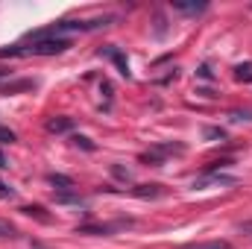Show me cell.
<instances>
[{"label":"cell","mask_w":252,"mask_h":249,"mask_svg":"<svg viewBox=\"0 0 252 249\" xmlns=\"http://www.w3.org/2000/svg\"><path fill=\"white\" fill-rule=\"evenodd\" d=\"M67 47H70V38H41L32 32L27 41L3 47L0 59H9V56H56V53H64Z\"/></svg>","instance_id":"1"},{"label":"cell","mask_w":252,"mask_h":249,"mask_svg":"<svg viewBox=\"0 0 252 249\" xmlns=\"http://www.w3.org/2000/svg\"><path fill=\"white\" fill-rule=\"evenodd\" d=\"M235 79L252 82V64H238V67H235Z\"/></svg>","instance_id":"7"},{"label":"cell","mask_w":252,"mask_h":249,"mask_svg":"<svg viewBox=\"0 0 252 249\" xmlns=\"http://www.w3.org/2000/svg\"><path fill=\"white\" fill-rule=\"evenodd\" d=\"M235 182H238L235 176H223V173H208V176H199V179L193 182V187H199V190H202V187H217V185H220V187H232Z\"/></svg>","instance_id":"2"},{"label":"cell","mask_w":252,"mask_h":249,"mask_svg":"<svg viewBox=\"0 0 252 249\" xmlns=\"http://www.w3.org/2000/svg\"><path fill=\"white\" fill-rule=\"evenodd\" d=\"M67 129H73L70 118H53V121H47V132H67Z\"/></svg>","instance_id":"3"},{"label":"cell","mask_w":252,"mask_h":249,"mask_svg":"<svg viewBox=\"0 0 252 249\" xmlns=\"http://www.w3.org/2000/svg\"><path fill=\"white\" fill-rule=\"evenodd\" d=\"M241 232H247V235H252V223H241Z\"/></svg>","instance_id":"14"},{"label":"cell","mask_w":252,"mask_h":249,"mask_svg":"<svg viewBox=\"0 0 252 249\" xmlns=\"http://www.w3.org/2000/svg\"><path fill=\"white\" fill-rule=\"evenodd\" d=\"M12 141H15V132H12V129H3V126H0V144H12Z\"/></svg>","instance_id":"8"},{"label":"cell","mask_w":252,"mask_h":249,"mask_svg":"<svg viewBox=\"0 0 252 249\" xmlns=\"http://www.w3.org/2000/svg\"><path fill=\"white\" fill-rule=\"evenodd\" d=\"M12 196H15V190H12L9 185H3V182H0V199H12Z\"/></svg>","instance_id":"11"},{"label":"cell","mask_w":252,"mask_h":249,"mask_svg":"<svg viewBox=\"0 0 252 249\" xmlns=\"http://www.w3.org/2000/svg\"><path fill=\"white\" fill-rule=\"evenodd\" d=\"M73 141H76V144H82V147H85V150H94V144H91V141H88V138H79V135H76V138H73Z\"/></svg>","instance_id":"13"},{"label":"cell","mask_w":252,"mask_h":249,"mask_svg":"<svg viewBox=\"0 0 252 249\" xmlns=\"http://www.w3.org/2000/svg\"><path fill=\"white\" fill-rule=\"evenodd\" d=\"M0 238H15V226H9V223L0 220Z\"/></svg>","instance_id":"9"},{"label":"cell","mask_w":252,"mask_h":249,"mask_svg":"<svg viewBox=\"0 0 252 249\" xmlns=\"http://www.w3.org/2000/svg\"><path fill=\"white\" fill-rule=\"evenodd\" d=\"M232 118H235V121H252V112H235Z\"/></svg>","instance_id":"12"},{"label":"cell","mask_w":252,"mask_h":249,"mask_svg":"<svg viewBox=\"0 0 252 249\" xmlns=\"http://www.w3.org/2000/svg\"><path fill=\"white\" fill-rule=\"evenodd\" d=\"M185 249H235L229 241H208V244H190Z\"/></svg>","instance_id":"5"},{"label":"cell","mask_w":252,"mask_h":249,"mask_svg":"<svg viewBox=\"0 0 252 249\" xmlns=\"http://www.w3.org/2000/svg\"><path fill=\"white\" fill-rule=\"evenodd\" d=\"M103 53H106V56H112V59H115V64L121 67V73H124V76H129V64H126V59H124V53H121V50H115V47H106Z\"/></svg>","instance_id":"4"},{"label":"cell","mask_w":252,"mask_h":249,"mask_svg":"<svg viewBox=\"0 0 252 249\" xmlns=\"http://www.w3.org/2000/svg\"><path fill=\"white\" fill-rule=\"evenodd\" d=\"M205 138H211V141H214V138H220V141H223V138H226V132H223V129H205Z\"/></svg>","instance_id":"10"},{"label":"cell","mask_w":252,"mask_h":249,"mask_svg":"<svg viewBox=\"0 0 252 249\" xmlns=\"http://www.w3.org/2000/svg\"><path fill=\"white\" fill-rule=\"evenodd\" d=\"M173 9L176 12H185V15H196V12L205 9V3H173Z\"/></svg>","instance_id":"6"}]
</instances>
